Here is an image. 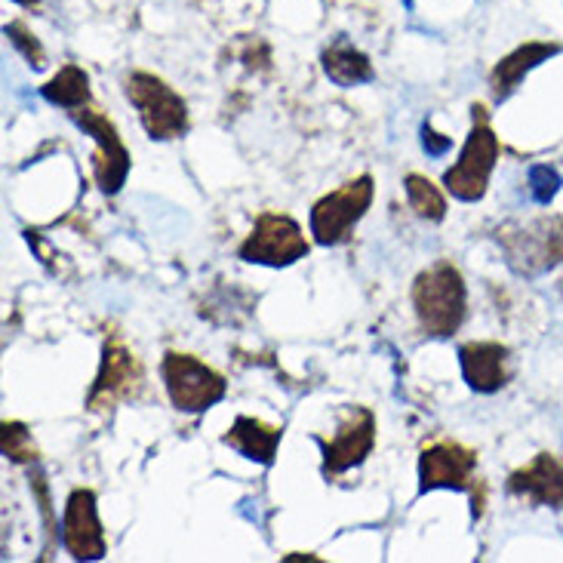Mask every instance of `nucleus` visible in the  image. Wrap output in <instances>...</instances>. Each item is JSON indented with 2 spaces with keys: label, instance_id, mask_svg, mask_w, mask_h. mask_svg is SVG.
<instances>
[{
  "label": "nucleus",
  "instance_id": "nucleus-1",
  "mask_svg": "<svg viewBox=\"0 0 563 563\" xmlns=\"http://www.w3.org/2000/svg\"><path fill=\"white\" fill-rule=\"evenodd\" d=\"M468 289L465 277L450 260L428 265L412 280V308L422 333L431 339H450L465 320Z\"/></svg>",
  "mask_w": 563,
  "mask_h": 563
},
{
  "label": "nucleus",
  "instance_id": "nucleus-2",
  "mask_svg": "<svg viewBox=\"0 0 563 563\" xmlns=\"http://www.w3.org/2000/svg\"><path fill=\"white\" fill-rule=\"evenodd\" d=\"M505 265L520 277H539L563 265V216H536L527 222H505L496 229Z\"/></svg>",
  "mask_w": 563,
  "mask_h": 563
},
{
  "label": "nucleus",
  "instance_id": "nucleus-3",
  "mask_svg": "<svg viewBox=\"0 0 563 563\" xmlns=\"http://www.w3.org/2000/svg\"><path fill=\"white\" fill-rule=\"evenodd\" d=\"M123 96L139 111V121L154 142H169L188 133V102L152 71H130L123 77Z\"/></svg>",
  "mask_w": 563,
  "mask_h": 563
},
{
  "label": "nucleus",
  "instance_id": "nucleus-4",
  "mask_svg": "<svg viewBox=\"0 0 563 563\" xmlns=\"http://www.w3.org/2000/svg\"><path fill=\"white\" fill-rule=\"evenodd\" d=\"M499 136L493 133L487 118V108L472 106V133L462 145V154L453 167L443 173V188L453 195L456 200H465V203H474L487 195L489 176L496 169V161H499Z\"/></svg>",
  "mask_w": 563,
  "mask_h": 563
},
{
  "label": "nucleus",
  "instance_id": "nucleus-5",
  "mask_svg": "<svg viewBox=\"0 0 563 563\" xmlns=\"http://www.w3.org/2000/svg\"><path fill=\"white\" fill-rule=\"evenodd\" d=\"M145 391V366L139 354L118 333H108L102 342L99 373L87 395V412L111 416L123 400H136Z\"/></svg>",
  "mask_w": 563,
  "mask_h": 563
},
{
  "label": "nucleus",
  "instance_id": "nucleus-6",
  "mask_svg": "<svg viewBox=\"0 0 563 563\" xmlns=\"http://www.w3.org/2000/svg\"><path fill=\"white\" fill-rule=\"evenodd\" d=\"M373 195H376V185H373L369 173L339 185L330 195H323L311 207V234H314V241L320 246L349 244L357 222L364 219L369 203H373Z\"/></svg>",
  "mask_w": 563,
  "mask_h": 563
},
{
  "label": "nucleus",
  "instance_id": "nucleus-7",
  "mask_svg": "<svg viewBox=\"0 0 563 563\" xmlns=\"http://www.w3.org/2000/svg\"><path fill=\"white\" fill-rule=\"evenodd\" d=\"M167 395L179 412H207L229 395V382L213 366L185 351H167L161 361Z\"/></svg>",
  "mask_w": 563,
  "mask_h": 563
},
{
  "label": "nucleus",
  "instance_id": "nucleus-8",
  "mask_svg": "<svg viewBox=\"0 0 563 563\" xmlns=\"http://www.w3.org/2000/svg\"><path fill=\"white\" fill-rule=\"evenodd\" d=\"M68 118L87 133V136L96 142V154H92V179L99 185L102 195H118L123 185H126V176H130V167H133V157L123 145L121 133L114 121L108 118L106 111L99 106H87L68 111Z\"/></svg>",
  "mask_w": 563,
  "mask_h": 563
},
{
  "label": "nucleus",
  "instance_id": "nucleus-9",
  "mask_svg": "<svg viewBox=\"0 0 563 563\" xmlns=\"http://www.w3.org/2000/svg\"><path fill=\"white\" fill-rule=\"evenodd\" d=\"M311 244L305 241L299 222L287 213H260L256 225L238 246V260L250 265H268V268H287L308 256Z\"/></svg>",
  "mask_w": 563,
  "mask_h": 563
},
{
  "label": "nucleus",
  "instance_id": "nucleus-10",
  "mask_svg": "<svg viewBox=\"0 0 563 563\" xmlns=\"http://www.w3.org/2000/svg\"><path fill=\"white\" fill-rule=\"evenodd\" d=\"M320 446V472L327 481H335L339 474L351 472L357 465H364L366 456L376 446V416L366 407H351L345 419L339 422L333 438H320L314 434Z\"/></svg>",
  "mask_w": 563,
  "mask_h": 563
},
{
  "label": "nucleus",
  "instance_id": "nucleus-11",
  "mask_svg": "<svg viewBox=\"0 0 563 563\" xmlns=\"http://www.w3.org/2000/svg\"><path fill=\"white\" fill-rule=\"evenodd\" d=\"M477 472V453L465 443L450 441H431L419 453V493L426 496L431 489H462L474 493L484 481L474 477Z\"/></svg>",
  "mask_w": 563,
  "mask_h": 563
},
{
  "label": "nucleus",
  "instance_id": "nucleus-12",
  "mask_svg": "<svg viewBox=\"0 0 563 563\" xmlns=\"http://www.w3.org/2000/svg\"><path fill=\"white\" fill-rule=\"evenodd\" d=\"M62 545L75 561H102L106 558V530L96 508V493L77 487L65 499V518H62Z\"/></svg>",
  "mask_w": 563,
  "mask_h": 563
},
{
  "label": "nucleus",
  "instance_id": "nucleus-13",
  "mask_svg": "<svg viewBox=\"0 0 563 563\" xmlns=\"http://www.w3.org/2000/svg\"><path fill=\"white\" fill-rule=\"evenodd\" d=\"M505 489L533 508H563V459L539 453L530 465L508 474Z\"/></svg>",
  "mask_w": 563,
  "mask_h": 563
},
{
  "label": "nucleus",
  "instance_id": "nucleus-14",
  "mask_svg": "<svg viewBox=\"0 0 563 563\" xmlns=\"http://www.w3.org/2000/svg\"><path fill=\"white\" fill-rule=\"evenodd\" d=\"M508 345L503 342H465L459 349L462 379L477 395H496L508 385Z\"/></svg>",
  "mask_w": 563,
  "mask_h": 563
},
{
  "label": "nucleus",
  "instance_id": "nucleus-15",
  "mask_svg": "<svg viewBox=\"0 0 563 563\" xmlns=\"http://www.w3.org/2000/svg\"><path fill=\"white\" fill-rule=\"evenodd\" d=\"M561 53V44H545V41H530V44H520L515 53H508L493 71H489V92L496 102H505L511 92L518 90L520 80L533 71L536 65L549 62L551 56Z\"/></svg>",
  "mask_w": 563,
  "mask_h": 563
},
{
  "label": "nucleus",
  "instance_id": "nucleus-16",
  "mask_svg": "<svg viewBox=\"0 0 563 563\" xmlns=\"http://www.w3.org/2000/svg\"><path fill=\"white\" fill-rule=\"evenodd\" d=\"M284 441V428L268 426L262 419L253 416H238L234 426L222 434V443L238 450L241 456L250 462H260V465H275L277 446Z\"/></svg>",
  "mask_w": 563,
  "mask_h": 563
},
{
  "label": "nucleus",
  "instance_id": "nucleus-17",
  "mask_svg": "<svg viewBox=\"0 0 563 563\" xmlns=\"http://www.w3.org/2000/svg\"><path fill=\"white\" fill-rule=\"evenodd\" d=\"M320 65H323V75L333 80L335 87H361V84H369L373 77H376V68H373V62L366 53H361L357 46L345 41V37H339L333 46H327L323 49V56H320Z\"/></svg>",
  "mask_w": 563,
  "mask_h": 563
},
{
  "label": "nucleus",
  "instance_id": "nucleus-18",
  "mask_svg": "<svg viewBox=\"0 0 563 563\" xmlns=\"http://www.w3.org/2000/svg\"><path fill=\"white\" fill-rule=\"evenodd\" d=\"M41 96H44L49 106L65 108V114H68V111L92 102L90 75L80 65H65V68H59V75L49 77L44 87H41Z\"/></svg>",
  "mask_w": 563,
  "mask_h": 563
},
{
  "label": "nucleus",
  "instance_id": "nucleus-19",
  "mask_svg": "<svg viewBox=\"0 0 563 563\" xmlns=\"http://www.w3.org/2000/svg\"><path fill=\"white\" fill-rule=\"evenodd\" d=\"M407 188V200H410V210L426 222H443L446 219V198L438 185L431 183L422 173H407L404 179Z\"/></svg>",
  "mask_w": 563,
  "mask_h": 563
},
{
  "label": "nucleus",
  "instance_id": "nucleus-20",
  "mask_svg": "<svg viewBox=\"0 0 563 563\" xmlns=\"http://www.w3.org/2000/svg\"><path fill=\"white\" fill-rule=\"evenodd\" d=\"M3 456L10 459L13 465H34L37 462V446L31 431L22 422H3Z\"/></svg>",
  "mask_w": 563,
  "mask_h": 563
},
{
  "label": "nucleus",
  "instance_id": "nucleus-21",
  "mask_svg": "<svg viewBox=\"0 0 563 563\" xmlns=\"http://www.w3.org/2000/svg\"><path fill=\"white\" fill-rule=\"evenodd\" d=\"M3 34H7V37H10V44L25 56V62H29L31 68H37V71L46 68V49L41 46V41L31 34L25 22H10V25L3 29Z\"/></svg>",
  "mask_w": 563,
  "mask_h": 563
},
{
  "label": "nucleus",
  "instance_id": "nucleus-22",
  "mask_svg": "<svg viewBox=\"0 0 563 563\" xmlns=\"http://www.w3.org/2000/svg\"><path fill=\"white\" fill-rule=\"evenodd\" d=\"M561 173L551 167V164H536V167H530V191H533V200L536 203H551L554 200V195L561 191Z\"/></svg>",
  "mask_w": 563,
  "mask_h": 563
},
{
  "label": "nucleus",
  "instance_id": "nucleus-23",
  "mask_svg": "<svg viewBox=\"0 0 563 563\" xmlns=\"http://www.w3.org/2000/svg\"><path fill=\"white\" fill-rule=\"evenodd\" d=\"M422 148H426L431 157H441V154H446L453 148V139L441 136V133L431 126V121H426L422 123Z\"/></svg>",
  "mask_w": 563,
  "mask_h": 563
},
{
  "label": "nucleus",
  "instance_id": "nucleus-24",
  "mask_svg": "<svg viewBox=\"0 0 563 563\" xmlns=\"http://www.w3.org/2000/svg\"><path fill=\"white\" fill-rule=\"evenodd\" d=\"M15 3H22V7H34V3H41V0H15Z\"/></svg>",
  "mask_w": 563,
  "mask_h": 563
}]
</instances>
